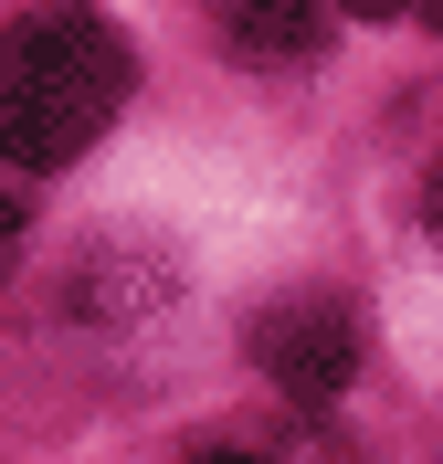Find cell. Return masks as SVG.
<instances>
[{
	"mask_svg": "<svg viewBox=\"0 0 443 464\" xmlns=\"http://www.w3.org/2000/svg\"><path fill=\"white\" fill-rule=\"evenodd\" d=\"M138 53L106 11H22L0 22V159L11 169H63L117 127Z\"/></svg>",
	"mask_w": 443,
	"mask_h": 464,
	"instance_id": "cell-1",
	"label": "cell"
},
{
	"mask_svg": "<svg viewBox=\"0 0 443 464\" xmlns=\"http://www.w3.org/2000/svg\"><path fill=\"white\" fill-rule=\"evenodd\" d=\"M254 370L295 401H338L359 380V317L338 295H285V306L254 317Z\"/></svg>",
	"mask_w": 443,
	"mask_h": 464,
	"instance_id": "cell-2",
	"label": "cell"
},
{
	"mask_svg": "<svg viewBox=\"0 0 443 464\" xmlns=\"http://www.w3.org/2000/svg\"><path fill=\"white\" fill-rule=\"evenodd\" d=\"M327 11L317 0H233L222 11V43H233L243 63H306V53H327Z\"/></svg>",
	"mask_w": 443,
	"mask_h": 464,
	"instance_id": "cell-3",
	"label": "cell"
},
{
	"mask_svg": "<svg viewBox=\"0 0 443 464\" xmlns=\"http://www.w3.org/2000/svg\"><path fill=\"white\" fill-rule=\"evenodd\" d=\"M422 222L443 232V159H433V179H422Z\"/></svg>",
	"mask_w": 443,
	"mask_h": 464,
	"instance_id": "cell-4",
	"label": "cell"
},
{
	"mask_svg": "<svg viewBox=\"0 0 443 464\" xmlns=\"http://www.w3.org/2000/svg\"><path fill=\"white\" fill-rule=\"evenodd\" d=\"M11 232H22V201H11V190H0V243H11Z\"/></svg>",
	"mask_w": 443,
	"mask_h": 464,
	"instance_id": "cell-5",
	"label": "cell"
},
{
	"mask_svg": "<svg viewBox=\"0 0 443 464\" xmlns=\"http://www.w3.org/2000/svg\"><path fill=\"white\" fill-rule=\"evenodd\" d=\"M201 464H254V454H201Z\"/></svg>",
	"mask_w": 443,
	"mask_h": 464,
	"instance_id": "cell-6",
	"label": "cell"
}]
</instances>
